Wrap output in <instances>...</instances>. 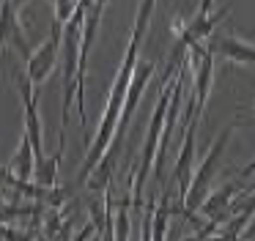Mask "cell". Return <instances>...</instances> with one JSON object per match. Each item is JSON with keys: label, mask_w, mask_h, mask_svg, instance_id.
<instances>
[{"label": "cell", "mask_w": 255, "mask_h": 241, "mask_svg": "<svg viewBox=\"0 0 255 241\" xmlns=\"http://www.w3.org/2000/svg\"><path fill=\"white\" fill-rule=\"evenodd\" d=\"M187 66L192 69V77H195L192 118L200 120L203 118V110H206V102H209V93H211V82H214V52L200 41L187 44Z\"/></svg>", "instance_id": "277c9868"}, {"label": "cell", "mask_w": 255, "mask_h": 241, "mask_svg": "<svg viewBox=\"0 0 255 241\" xmlns=\"http://www.w3.org/2000/svg\"><path fill=\"white\" fill-rule=\"evenodd\" d=\"M88 236H96V225L91 222V219H88V225H85V228L80 230V233H74V239H77V241H83V239H88Z\"/></svg>", "instance_id": "5bb4252c"}, {"label": "cell", "mask_w": 255, "mask_h": 241, "mask_svg": "<svg viewBox=\"0 0 255 241\" xmlns=\"http://www.w3.org/2000/svg\"><path fill=\"white\" fill-rule=\"evenodd\" d=\"M83 16H85V5L80 3L74 8V14L63 22V33H61V71H63V107H61V140L58 148L63 151L66 145V129L72 120V107H74V93H77V58H80V30H83Z\"/></svg>", "instance_id": "7a4b0ae2"}, {"label": "cell", "mask_w": 255, "mask_h": 241, "mask_svg": "<svg viewBox=\"0 0 255 241\" xmlns=\"http://www.w3.org/2000/svg\"><path fill=\"white\" fill-rule=\"evenodd\" d=\"M211 8H214V0H200V8H198V14H209Z\"/></svg>", "instance_id": "9a60e30c"}, {"label": "cell", "mask_w": 255, "mask_h": 241, "mask_svg": "<svg viewBox=\"0 0 255 241\" xmlns=\"http://www.w3.org/2000/svg\"><path fill=\"white\" fill-rule=\"evenodd\" d=\"M19 96L25 104V134L30 137L33 145V156H44V140H41V115H39V88H33V82L28 80V74H19L17 80Z\"/></svg>", "instance_id": "ba28073f"}, {"label": "cell", "mask_w": 255, "mask_h": 241, "mask_svg": "<svg viewBox=\"0 0 255 241\" xmlns=\"http://www.w3.org/2000/svg\"><path fill=\"white\" fill-rule=\"evenodd\" d=\"M154 8H156V0H140V8H137V19H134V27L145 30V27H148L151 14H154Z\"/></svg>", "instance_id": "4fadbf2b"}, {"label": "cell", "mask_w": 255, "mask_h": 241, "mask_svg": "<svg viewBox=\"0 0 255 241\" xmlns=\"http://www.w3.org/2000/svg\"><path fill=\"white\" fill-rule=\"evenodd\" d=\"M239 123H242V120H233V123L222 126V131L211 140L209 151H206V159L200 162L198 173L189 175L187 192H184V211H181L189 222L195 219L200 203L206 200V195H209L211 184H214V178H217V167H220V162H222V153H225V145H228V140L233 137V131H236Z\"/></svg>", "instance_id": "3957f363"}, {"label": "cell", "mask_w": 255, "mask_h": 241, "mask_svg": "<svg viewBox=\"0 0 255 241\" xmlns=\"http://www.w3.org/2000/svg\"><path fill=\"white\" fill-rule=\"evenodd\" d=\"M33 164H36L33 145H30V137L22 131V140H19L17 153H14V156H11V162H8V170H11V173L17 175V178L33 181Z\"/></svg>", "instance_id": "30bf717a"}, {"label": "cell", "mask_w": 255, "mask_h": 241, "mask_svg": "<svg viewBox=\"0 0 255 241\" xmlns=\"http://www.w3.org/2000/svg\"><path fill=\"white\" fill-rule=\"evenodd\" d=\"M61 33H63V22H58L55 16H52V30H50V36H47L36 49H30V55L25 58V63H28L25 74H28V80L33 82V88H41V85H44L47 77H50L52 69H55V63H58V49H61Z\"/></svg>", "instance_id": "5b68a950"}, {"label": "cell", "mask_w": 255, "mask_h": 241, "mask_svg": "<svg viewBox=\"0 0 255 241\" xmlns=\"http://www.w3.org/2000/svg\"><path fill=\"white\" fill-rule=\"evenodd\" d=\"M206 47L214 55L225 60H233L239 66H250L253 63V41L247 36H239V33H225V30H211L206 36Z\"/></svg>", "instance_id": "9c48e42d"}, {"label": "cell", "mask_w": 255, "mask_h": 241, "mask_svg": "<svg viewBox=\"0 0 255 241\" xmlns=\"http://www.w3.org/2000/svg\"><path fill=\"white\" fill-rule=\"evenodd\" d=\"M151 77H154V63H148V60H143V63H134V71H132V80H129L127 85V93H124V104H121V118H118V129H116V137H124V131H127L129 120H132L134 110H137L140 99H143L145 88H148Z\"/></svg>", "instance_id": "52a82bcc"}, {"label": "cell", "mask_w": 255, "mask_h": 241, "mask_svg": "<svg viewBox=\"0 0 255 241\" xmlns=\"http://www.w3.org/2000/svg\"><path fill=\"white\" fill-rule=\"evenodd\" d=\"M11 47L22 58L30 55V41H28V33H25L22 22H19V11L8 0H0V66H6Z\"/></svg>", "instance_id": "8992f818"}, {"label": "cell", "mask_w": 255, "mask_h": 241, "mask_svg": "<svg viewBox=\"0 0 255 241\" xmlns=\"http://www.w3.org/2000/svg\"><path fill=\"white\" fill-rule=\"evenodd\" d=\"M61 156L63 151L58 148L55 153H50V156H39L33 164V181L41 186H55L58 184V170H61Z\"/></svg>", "instance_id": "7c38bea8"}, {"label": "cell", "mask_w": 255, "mask_h": 241, "mask_svg": "<svg viewBox=\"0 0 255 241\" xmlns=\"http://www.w3.org/2000/svg\"><path fill=\"white\" fill-rule=\"evenodd\" d=\"M173 217V200L170 195H167V186H165V197H162V203L156 206V211L151 208V217H148V239L154 241H162L167 236V222H170Z\"/></svg>", "instance_id": "8fae6325"}, {"label": "cell", "mask_w": 255, "mask_h": 241, "mask_svg": "<svg viewBox=\"0 0 255 241\" xmlns=\"http://www.w3.org/2000/svg\"><path fill=\"white\" fill-rule=\"evenodd\" d=\"M145 36V30L134 27L132 30V38H129V47H127V55H124V63L116 74V82L110 88V96H107V104H105V113H102V120H99V129H96L94 140L88 142V151H85V159H83V167H80V181H85L91 175V170L96 167L102 156L107 153V148L113 145L116 140V129H118V118H121V104H124V93H127V85L132 80V71H134V63H137V49H140V38Z\"/></svg>", "instance_id": "6da1fadb"}]
</instances>
